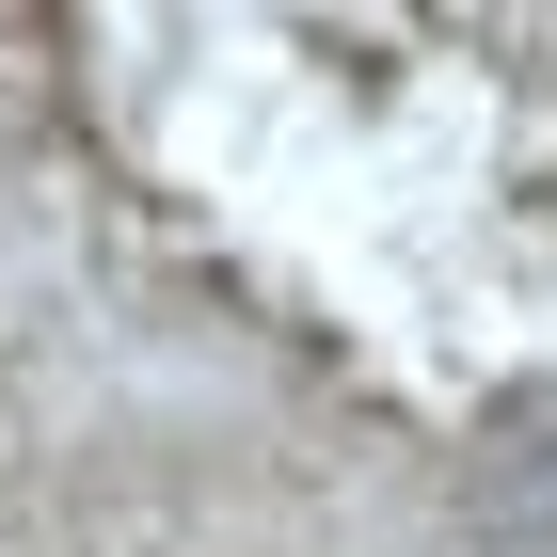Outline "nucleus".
Masks as SVG:
<instances>
[]
</instances>
